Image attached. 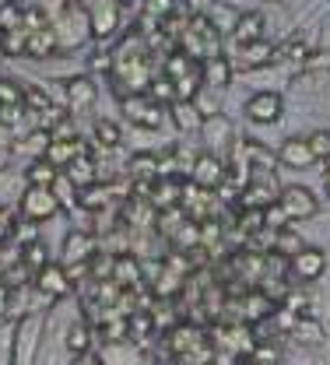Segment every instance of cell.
I'll return each instance as SVG.
<instances>
[{
  "instance_id": "6da1fadb",
  "label": "cell",
  "mask_w": 330,
  "mask_h": 365,
  "mask_svg": "<svg viewBox=\"0 0 330 365\" xmlns=\"http://www.w3.org/2000/svg\"><path fill=\"white\" fill-rule=\"evenodd\" d=\"M218 43H222V32L211 25V18H207V14L190 18L187 29L180 32V53H187L193 63H204V60L218 56V53H222Z\"/></svg>"
},
{
  "instance_id": "7a4b0ae2",
  "label": "cell",
  "mask_w": 330,
  "mask_h": 365,
  "mask_svg": "<svg viewBox=\"0 0 330 365\" xmlns=\"http://www.w3.org/2000/svg\"><path fill=\"white\" fill-rule=\"evenodd\" d=\"M165 81L172 85V95H176V102H193L197 98V91H200V63H193L187 53H169L165 56Z\"/></svg>"
},
{
  "instance_id": "3957f363",
  "label": "cell",
  "mask_w": 330,
  "mask_h": 365,
  "mask_svg": "<svg viewBox=\"0 0 330 365\" xmlns=\"http://www.w3.org/2000/svg\"><path fill=\"white\" fill-rule=\"evenodd\" d=\"M88 14L78 7V4H71L53 25H49V32H53V39H56V49H74L78 43H85V36H88Z\"/></svg>"
},
{
  "instance_id": "277c9868",
  "label": "cell",
  "mask_w": 330,
  "mask_h": 365,
  "mask_svg": "<svg viewBox=\"0 0 330 365\" xmlns=\"http://www.w3.org/2000/svg\"><path fill=\"white\" fill-rule=\"evenodd\" d=\"M120 109H123V116H127L130 123H138V127H144V130L162 127V106H155L144 91H130V95H123Z\"/></svg>"
},
{
  "instance_id": "5b68a950",
  "label": "cell",
  "mask_w": 330,
  "mask_h": 365,
  "mask_svg": "<svg viewBox=\"0 0 330 365\" xmlns=\"http://www.w3.org/2000/svg\"><path fill=\"white\" fill-rule=\"evenodd\" d=\"M278 207L284 211L288 222H306V218L316 215V197L306 186H284L278 193Z\"/></svg>"
},
{
  "instance_id": "8992f818",
  "label": "cell",
  "mask_w": 330,
  "mask_h": 365,
  "mask_svg": "<svg viewBox=\"0 0 330 365\" xmlns=\"http://www.w3.org/2000/svg\"><path fill=\"white\" fill-rule=\"evenodd\" d=\"M229 180V169L222 165L218 155H197L193 165H190V182L200 186V190H218L222 182Z\"/></svg>"
},
{
  "instance_id": "52a82bcc",
  "label": "cell",
  "mask_w": 330,
  "mask_h": 365,
  "mask_svg": "<svg viewBox=\"0 0 330 365\" xmlns=\"http://www.w3.org/2000/svg\"><path fill=\"white\" fill-rule=\"evenodd\" d=\"M56 197L49 193V186H29V193L21 197V215L29 222H46L56 215Z\"/></svg>"
},
{
  "instance_id": "ba28073f",
  "label": "cell",
  "mask_w": 330,
  "mask_h": 365,
  "mask_svg": "<svg viewBox=\"0 0 330 365\" xmlns=\"http://www.w3.org/2000/svg\"><path fill=\"white\" fill-rule=\"evenodd\" d=\"M278 186H274V176H267V180H249L242 186V207H253V211H267L271 204H278Z\"/></svg>"
},
{
  "instance_id": "9c48e42d",
  "label": "cell",
  "mask_w": 330,
  "mask_h": 365,
  "mask_svg": "<svg viewBox=\"0 0 330 365\" xmlns=\"http://www.w3.org/2000/svg\"><path fill=\"white\" fill-rule=\"evenodd\" d=\"M116 21H120L116 0H88V25L98 39H109L116 32Z\"/></svg>"
},
{
  "instance_id": "30bf717a",
  "label": "cell",
  "mask_w": 330,
  "mask_h": 365,
  "mask_svg": "<svg viewBox=\"0 0 330 365\" xmlns=\"http://www.w3.org/2000/svg\"><path fill=\"white\" fill-rule=\"evenodd\" d=\"M282 95L278 91H257L249 102H246V116L253 123H274L282 116Z\"/></svg>"
},
{
  "instance_id": "8fae6325",
  "label": "cell",
  "mask_w": 330,
  "mask_h": 365,
  "mask_svg": "<svg viewBox=\"0 0 330 365\" xmlns=\"http://www.w3.org/2000/svg\"><path fill=\"white\" fill-rule=\"evenodd\" d=\"M180 193H183V182L176 180V176H165V180L151 182L148 200H151L155 211H172V207H180Z\"/></svg>"
},
{
  "instance_id": "7c38bea8",
  "label": "cell",
  "mask_w": 330,
  "mask_h": 365,
  "mask_svg": "<svg viewBox=\"0 0 330 365\" xmlns=\"http://www.w3.org/2000/svg\"><path fill=\"white\" fill-rule=\"evenodd\" d=\"M200 81H204L207 88H215V91L229 88V85H232V63H229V56L218 53V56L204 60V63H200Z\"/></svg>"
},
{
  "instance_id": "4fadbf2b",
  "label": "cell",
  "mask_w": 330,
  "mask_h": 365,
  "mask_svg": "<svg viewBox=\"0 0 330 365\" xmlns=\"http://www.w3.org/2000/svg\"><path fill=\"white\" fill-rule=\"evenodd\" d=\"M327 267V257L320 253V250H313V246H302L295 257H292V274L299 277V281H316L320 274Z\"/></svg>"
},
{
  "instance_id": "5bb4252c",
  "label": "cell",
  "mask_w": 330,
  "mask_h": 365,
  "mask_svg": "<svg viewBox=\"0 0 330 365\" xmlns=\"http://www.w3.org/2000/svg\"><path fill=\"white\" fill-rule=\"evenodd\" d=\"M95 257V239L85 232H71L67 242H63V264L67 267H81Z\"/></svg>"
},
{
  "instance_id": "9a60e30c",
  "label": "cell",
  "mask_w": 330,
  "mask_h": 365,
  "mask_svg": "<svg viewBox=\"0 0 330 365\" xmlns=\"http://www.w3.org/2000/svg\"><path fill=\"white\" fill-rule=\"evenodd\" d=\"M278 162H282V165H288V169H309L316 158H313V151H309L306 137H292V140H284V144H282Z\"/></svg>"
},
{
  "instance_id": "2e32d148",
  "label": "cell",
  "mask_w": 330,
  "mask_h": 365,
  "mask_svg": "<svg viewBox=\"0 0 330 365\" xmlns=\"http://www.w3.org/2000/svg\"><path fill=\"white\" fill-rule=\"evenodd\" d=\"M36 284H39V292L43 295H67L71 292V277H67V267H60V264H46L43 271L36 274Z\"/></svg>"
},
{
  "instance_id": "e0dca14e",
  "label": "cell",
  "mask_w": 330,
  "mask_h": 365,
  "mask_svg": "<svg viewBox=\"0 0 330 365\" xmlns=\"http://www.w3.org/2000/svg\"><path fill=\"white\" fill-rule=\"evenodd\" d=\"M81 155V144H78V137H71V140H49L46 151H43V162H49L53 169H67L74 158Z\"/></svg>"
},
{
  "instance_id": "ac0fdd59",
  "label": "cell",
  "mask_w": 330,
  "mask_h": 365,
  "mask_svg": "<svg viewBox=\"0 0 330 365\" xmlns=\"http://www.w3.org/2000/svg\"><path fill=\"white\" fill-rule=\"evenodd\" d=\"M274 313V295H267L264 288H253V292H246V299H242V317L249 319V323H257V319H267Z\"/></svg>"
},
{
  "instance_id": "d6986e66",
  "label": "cell",
  "mask_w": 330,
  "mask_h": 365,
  "mask_svg": "<svg viewBox=\"0 0 330 365\" xmlns=\"http://www.w3.org/2000/svg\"><path fill=\"white\" fill-rule=\"evenodd\" d=\"M113 284H123V288H134V284H141L144 281V271L141 264L130 257V253H120L116 260H113V277H109Z\"/></svg>"
},
{
  "instance_id": "ffe728a7",
  "label": "cell",
  "mask_w": 330,
  "mask_h": 365,
  "mask_svg": "<svg viewBox=\"0 0 330 365\" xmlns=\"http://www.w3.org/2000/svg\"><path fill=\"white\" fill-rule=\"evenodd\" d=\"M232 36H236L239 46L260 43V36H264V18H260L257 11H249V14H239V18H236V29H232Z\"/></svg>"
},
{
  "instance_id": "44dd1931",
  "label": "cell",
  "mask_w": 330,
  "mask_h": 365,
  "mask_svg": "<svg viewBox=\"0 0 330 365\" xmlns=\"http://www.w3.org/2000/svg\"><path fill=\"white\" fill-rule=\"evenodd\" d=\"M67 98H71V109L74 113H85V109L95 106V85L88 78H78V81L67 85Z\"/></svg>"
},
{
  "instance_id": "7402d4cb",
  "label": "cell",
  "mask_w": 330,
  "mask_h": 365,
  "mask_svg": "<svg viewBox=\"0 0 330 365\" xmlns=\"http://www.w3.org/2000/svg\"><path fill=\"white\" fill-rule=\"evenodd\" d=\"M200 130H204V137H207V144H225V140L232 137V127H229V120H225V116H218V113L204 116Z\"/></svg>"
},
{
  "instance_id": "603a6c76",
  "label": "cell",
  "mask_w": 330,
  "mask_h": 365,
  "mask_svg": "<svg viewBox=\"0 0 330 365\" xmlns=\"http://www.w3.org/2000/svg\"><path fill=\"white\" fill-rule=\"evenodd\" d=\"M63 176H67V180H71L74 186H78V190H81V186H92L98 173H95V162H92V158H81V155H78V158L71 162V169H67Z\"/></svg>"
},
{
  "instance_id": "cb8c5ba5",
  "label": "cell",
  "mask_w": 330,
  "mask_h": 365,
  "mask_svg": "<svg viewBox=\"0 0 330 365\" xmlns=\"http://www.w3.org/2000/svg\"><path fill=\"white\" fill-rule=\"evenodd\" d=\"M172 116H176L180 130H200V123H204V116L193 102H172Z\"/></svg>"
},
{
  "instance_id": "d4e9b609",
  "label": "cell",
  "mask_w": 330,
  "mask_h": 365,
  "mask_svg": "<svg viewBox=\"0 0 330 365\" xmlns=\"http://www.w3.org/2000/svg\"><path fill=\"white\" fill-rule=\"evenodd\" d=\"M0 32H25V7L21 4H0Z\"/></svg>"
},
{
  "instance_id": "484cf974",
  "label": "cell",
  "mask_w": 330,
  "mask_h": 365,
  "mask_svg": "<svg viewBox=\"0 0 330 365\" xmlns=\"http://www.w3.org/2000/svg\"><path fill=\"white\" fill-rule=\"evenodd\" d=\"M49 193L56 197L60 207H78V186L67 180L63 173H56V180H53V190H49Z\"/></svg>"
},
{
  "instance_id": "4316f807",
  "label": "cell",
  "mask_w": 330,
  "mask_h": 365,
  "mask_svg": "<svg viewBox=\"0 0 330 365\" xmlns=\"http://www.w3.org/2000/svg\"><path fill=\"white\" fill-rule=\"evenodd\" d=\"M239 56H242V63H246V67H264V63L274 56V46H267L264 39H260V43L242 46V53H239Z\"/></svg>"
},
{
  "instance_id": "83f0119b",
  "label": "cell",
  "mask_w": 330,
  "mask_h": 365,
  "mask_svg": "<svg viewBox=\"0 0 330 365\" xmlns=\"http://www.w3.org/2000/svg\"><path fill=\"white\" fill-rule=\"evenodd\" d=\"M176 14V0H144V18H148V25H158V21H165V18H172Z\"/></svg>"
},
{
  "instance_id": "f1b7e54d",
  "label": "cell",
  "mask_w": 330,
  "mask_h": 365,
  "mask_svg": "<svg viewBox=\"0 0 330 365\" xmlns=\"http://www.w3.org/2000/svg\"><path fill=\"white\" fill-rule=\"evenodd\" d=\"M67 348H71L74 355H88V348H92V327H85V323L71 327V334H67Z\"/></svg>"
},
{
  "instance_id": "f546056e",
  "label": "cell",
  "mask_w": 330,
  "mask_h": 365,
  "mask_svg": "<svg viewBox=\"0 0 330 365\" xmlns=\"http://www.w3.org/2000/svg\"><path fill=\"white\" fill-rule=\"evenodd\" d=\"M295 337H299V341H306V344H320V341H324V327H320L316 319L299 317L295 319Z\"/></svg>"
},
{
  "instance_id": "4dcf8cb0",
  "label": "cell",
  "mask_w": 330,
  "mask_h": 365,
  "mask_svg": "<svg viewBox=\"0 0 330 365\" xmlns=\"http://www.w3.org/2000/svg\"><path fill=\"white\" fill-rule=\"evenodd\" d=\"M21 264L29 267V271H43L49 260H46V246L43 242H32V246H25V253H21Z\"/></svg>"
},
{
  "instance_id": "1f68e13d",
  "label": "cell",
  "mask_w": 330,
  "mask_h": 365,
  "mask_svg": "<svg viewBox=\"0 0 330 365\" xmlns=\"http://www.w3.org/2000/svg\"><path fill=\"white\" fill-rule=\"evenodd\" d=\"M53 180H56V169L49 162H32L29 165V182L32 186H53Z\"/></svg>"
},
{
  "instance_id": "d6a6232c",
  "label": "cell",
  "mask_w": 330,
  "mask_h": 365,
  "mask_svg": "<svg viewBox=\"0 0 330 365\" xmlns=\"http://www.w3.org/2000/svg\"><path fill=\"white\" fill-rule=\"evenodd\" d=\"M130 173H134L138 180H155V176H158V158H151V155H138V158L130 162Z\"/></svg>"
},
{
  "instance_id": "836d02e7",
  "label": "cell",
  "mask_w": 330,
  "mask_h": 365,
  "mask_svg": "<svg viewBox=\"0 0 330 365\" xmlns=\"http://www.w3.org/2000/svg\"><path fill=\"white\" fill-rule=\"evenodd\" d=\"M148 98H151L155 106H162V102H176V95H172V85H169L165 78H155V81L148 85Z\"/></svg>"
},
{
  "instance_id": "e575fe53",
  "label": "cell",
  "mask_w": 330,
  "mask_h": 365,
  "mask_svg": "<svg viewBox=\"0 0 330 365\" xmlns=\"http://www.w3.org/2000/svg\"><path fill=\"white\" fill-rule=\"evenodd\" d=\"M0 49L7 56H21L25 53V32H0Z\"/></svg>"
},
{
  "instance_id": "d590c367",
  "label": "cell",
  "mask_w": 330,
  "mask_h": 365,
  "mask_svg": "<svg viewBox=\"0 0 330 365\" xmlns=\"http://www.w3.org/2000/svg\"><path fill=\"white\" fill-rule=\"evenodd\" d=\"M95 137H98L105 148H116V144H120V127H116L113 120H98V123H95Z\"/></svg>"
},
{
  "instance_id": "8d00e7d4",
  "label": "cell",
  "mask_w": 330,
  "mask_h": 365,
  "mask_svg": "<svg viewBox=\"0 0 330 365\" xmlns=\"http://www.w3.org/2000/svg\"><path fill=\"white\" fill-rule=\"evenodd\" d=\"M264 228V211H253V207H242L239 215V232L249 235V232H260Z\"/></svg>"
},
{
  "instance_id": "74e56055",
  "label": "cell",
  "mask_w": 330,
  "mask_h": 365,
  "mask_svg": "<svg viewBox=\"0 0 330 365\" xmlns=\"http://www.w3.org/2000/svg\"><path fill=\"white\" fill-rule=\"evenodd\" d=\"M306 144H309L313 158H330V130H316V134H309L306 137Z\"/></svg>"
},
{
  "instance_id": "f35d334b",
  "label": "cell",
  "mask_w": 330,
  "mask_h": 365,
  "mask_svg": "<svg viewBox=\"0 0 330 365\" xmlns=\"http://www.w3.org/2000/svg\"><path fill=\"white\" fill-rule=\"evenodd\" d=\"M21 102H25V91L14 88V81L0 78V106H21Z\"/></svg>"
},
{
  "instance_id": "ab89813d",
  "label": "cell",
  "mask_w": 330,
  "mask_h": 365,
  "mask_svg": "<svg viewBox=\"0 0 330 365\" xmlns=\"http://www.w3.org/2000/svg\"><path fill=\"white\" fill-rule=\"evenodd\" d=\"M253 365H274L278 362V348L274 344H253Z\"/></svg>"
},
{
  "instance_id": "60d3db41",
  "label": "cell",
  "mask_w": 330,
  "mask_h": 365,
  "mask_svg": "<svg viewBox=\"0 0 330 365\" xmlns=\"http://www.w3.org/2000/svg\"><path fill=\"white\" fill-rule=\"evenodd\" d=\"M302 250V239L295 235V232H284L282 228V235H278V253H299Z\"/></svg>"
},
{
  "instance_id": "b9f144b4",
  "label": "cell",
  "mask_w": 330,
  "mask_h": 365,
  "mask_svg": "<svg viewBox=\"0 0 330 365\" xmlns=\"http://www.w3.org/2000/svg\"><path fill=\"white\" fill-rule=\"evenodd\" d=\"M21 106H0V127H18L21 123Z\"/></svg>"
},
{
  "instance_id": "7bdbcfd3",
  "label": "cell",
  "mask_w": 330,
  "mask_h": 365,
  "mask_svg": "<svg viewBox=\"0 0 330 365\" xmlns=\"http://www.w3.org/2000/svg\"><path fill=\"white\" fill-rule=\"evenodd\" d=\"M25 102H29V106H36V109H43V113H49V98L39 88H29V91H25Z\"/></svg>"
},
{
  "instance_id": "ee69618b",
  "label": "cell",
  "mask_w": 330,
  "mask_h": 365,
  "mask_svg": "<svg viewBox=\"0 0 330 365\" xmlns=\"http://www.w3.org/2000/svg\"><path fill=\"white\" fill-rule=\"evenodd\" d=\"M74 365H102V362H98V359H88V355H78Z\"/></svg>"
},
{
  "instance_id": "f6af8a7d",
  "label": "cell",
  "mask_w": 330,
  "mask_h": 365,
  "mask_svg": "<svg viewBox=\"0 0 330 365\" xmlns=\"http://www.w3.org/2000/svg\"><path fill=\"white\" fill-rule=\"evenodd\" d=\"M4 306H7V288L0 284V313H4Z\"/></svg>"
},
{
  "instance_id": "bcb514c9",
  "label": "cell",
  "mask_w": 330,
  "mask_h": 365,
  "mask_svg": "<svg viewBox=\"0 0 330 365\" xmlns=\"http://www.w3.org/2000/svg\"><path fill=\"white\" fill-rule=\"evenodd\" d=\"M236 365H253V362H246V359H239V362Z\"/></svg>"
},
{
  "instance_id": "7dc6e473",
  "label": "cell",
  "mask_w": 330,
  "mask_h": 365,
  "mask_svg": "<svg viewBox=\"0 0 330 365\" xmlns=\"http://www.w3.org/2000/svg\"><path fill=\"white\" fill-rule=\"evenodd\" d=\"M324 190H327V197H330V176H327V186H324Z\"/></svg>"
}]
</instances>
